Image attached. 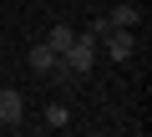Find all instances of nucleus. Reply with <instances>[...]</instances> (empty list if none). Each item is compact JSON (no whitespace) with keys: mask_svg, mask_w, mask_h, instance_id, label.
<instances>
[{"mask_svg":"<svg viewBox=\"0 0 152 137\" xmlns=\"http://www.w3.org/2000/svg\"><path fill=\"white\" fill-rule=\"evenodd\" d=\"M26 61H31V71H36V76H51V71H56V61H61V56H56V51H51L46 41H36Z\"/></svg>","mask_w":152,"mask_h":137,"instance_id":"obj_4","label":"nucleus"},{"mask_svg":"<svg viewBox=\"0 0 152 137\" xmlns=\"http://www.w3.org/2000/svg\"><path fill=\"white\" fill-rule=\"evenodd\" d=\"M96 46H102V41H96L91 31H76V36H71V46L61 51V61L71 66V71H76V76H86V71H91V66H96Z\"/></svg>","mask_w":152,"mask_h":137,"instance_id":"obj_1","label":"nucleus"},{"mask_svg":"<svg viewBox=\"0 0 152 137\" xmlns=\"http://www.w3.org/2000/svg\"><path fill=\"white\" fill-rule=\"evenodd\" d=\"M71 36H76V31H71V26H51V36H46V46H51V51H56V56H61V51H66V46H71Z\"/></svg>","mask_w":152,"mask_h":137,"instance_id":"obj_5","label":"nucleus"},{"mask_svg":"<svg viewBox=\"0 0 152 137\" xmlns=\"http://www.w3.org/2000/svg\"><path fill=\"white\" fill-rule=\"evenodd\" d=\"M46 127H56V132H66V127H71V112H66L61 102H51V107H46Z\"/></svg>","mask_w":152,"mask_h":137,"instance_id":"obj_6","label":"nucleus"},{"mask_svg":"<svg viewBox=\"0 0 152 137\" xmlns=\"http://www.w3.org/2000/svg\"><path fill=\"white\" fill-rule=\"evenodd\" d=\"M102 41H107V51H112L117 61H127V56L137 51V36H132V26H112V31H107Z\"/></svg>","mask_w":152,"mask_h":137,"instance_id":"obj_3","label":"nucleus"},{"mask_svg":"<svg viewBox=\"0 0 152 137\" xmlns=\"http://www.w3.org/2000/svg\"><path fill=\"white\" fill-rule=\"evenodd\" d=\"M20 117H26V97L15 86H0V127H20Z\"/></svg>","mask_w":152,"mask_h":137,"instance_id":"obj_2","label":"nucleus"},{"mask_svg":"<svg viewBox=\"0 0 152 137\" xmlns=\"http://www.w3.org/2000/svg\"><path fill=\"white\" fill-rule=\"evenodd\" d=\"M107 21H112V26H137V21H142V10H137V5H117Z\"/></svg>","mask_w":152,"mask_h":137,"instance_id":"obj_7","label":"nucleus"}]
</instances>
